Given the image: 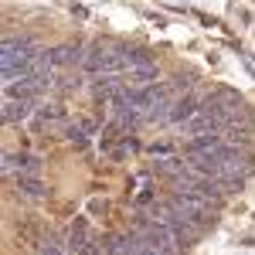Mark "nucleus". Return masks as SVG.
<instances>
[{
	"label": "nucleus",
	"instance_id": "obj_6",
	"mask_svg": "<svg viewBox=\"0 0 255 255\" xmlns=\"http://www.w3.org/2000/svg\"><path fill=\"white\" fill-rule=\"evenodd\" d=\"M48 58H51V68H72V65H82L85 48L68 41V44H58V48H48Z\"/></svg>",
	"mask_w": 255,
	"mask_h": 255
},
{
	"label": "nucleus",
	"instance_id": "obj_9",
	"mask_svg": "<svg viewBox=\"0 0 255 255\" xmlns=\"http://www.w3.org/2000/svg\"><path fill=\"white\" fill-rule=\"evenodd\" d=\"M85 245H89V221L75 218V225L68 228V252H85Z\"/></svg>",
	"mask_w": 255,
	"mask_h": 255
},
{
	"label": "nucleus",
	"instance_id": "obj_7",
	"mask_svg": "<svg viewBox=\"0 0 255 255\" xmlns=\"http://www.w3.org/2000/svg\"><path fill=\"white\" fill-rule=\"evenodd\" d=\"M3 174H41V160L34 153H3Z\"/></svg>",
	"mask_w": 255,
	"mask_h": 255
},
{
	"label": "nucleus",
	"instance_id": "obj_8",
	"mask_svg": "<svg viewBox=\"0 0 255 255\" xmlns=\"http://www.w3.org/2000/svg\"><path fill=\"white\" fill-rule=\"evenodd\" d=\"M17 194L27 201H44L48 197V184L38 174H17Z\"/></svg>",
	"mask_w": 255,
	"mask_h": 255
},
{
	"label": "nucleus",
	"instance_id": "obj_4",
	"mask_svg": "<svg viewBox=\"0 0 255 255\" xmlns=\"http://www.w3.org/2000/svg\"><path fill=\"white\" fill-rule=\"evenodd\" d=\"M197 109H201V99L197 96H180L170 102V113H167V119L163 123H170V126H184V123H191V119L197 116Z\"/></svg>",
	"mask_w": 255,
	"mask_h": 255
},
{
	"label": "nucleus",
	"instance_id": "obj_5",
	"mask_svg": "<svg viewBox=\"0 0 255 255\" xmlns=\"http://www.w3.org/2000/svg\"><path fill=\"white\" fill-rule=\"evenodd\" d=\"M31 113H34V99L31 96H7L3 99V123H7V126L24 123Z\"/></svg>",
	"mask_w": 255,
	"mask_h": 255
},
{
	"label": "nucleus",
	"instance_id": "obj_2",
	"mask_svg": "<svg viewBox=\"0 0 255 255\" xmlns=\"http://www.w3.org/2000/svg\"><path fill=\"white\" fill-rule=\"evenodd\" d=\"M82 68H85L89 75H119V72H126V65H123V48H113V44L96 41V44L85 48Z\"/></svg>",
	"mask_w": 255,
	"mask_h": 255
},
{
	"label": "nucleus",
	"instance_id": "obj_10",
	"mask_svg": "<svg viewBox=\"0 0 255 255\" xmlns=\"http://www.w3.org/2000/svg\"><path fill=\"white\" fill-rule=\"evenodd\" d=\"M34 119H38V126H48V123H61L65 113H61V106H41L34 113Z\"/></svg>",
	"mask_w": 255,
	"mask_h": 255
},
{
	"label": "nucleus",
	"instance_id": "obj_1",
	"mask_svg": "<svg viewBox=\"0 0 255 255\" xmlns=\"http://www.w3.org/2000/svg\"><path fill=\"white\" fill-rule=\"evenodd\" d=\"M163 211H170L177 221H184V225H191V228H208L211 221H215V208H211V201H204V197L197 194H187V191H180L167 201V208Z\"/></svg>",
	"mask_w": 255,
	"mask_h": 255
},
{
	"label": "nucleus",
	"instance_id": "obj_11",
	"mask_svg": "<svg viewBox=\"0 0 255 255\" xmlns=\"http://www.w3.org/2000/svg\"><path fill=\"white\" fill-rule=\"evenodd\" d=\"M38 255H68V252H65V249H58V245H51V242H41Z\"/></svg>",
	"mask_w": 255,
	"mask_h": 255
},
{
	"label": "nucleus",
	"instance_id": "obj_3",
	"mask_svg": "<svg viewBox=\"0 0 255 255\" xmlns=\"http://www.w3.org/2000/svg\"><path fill=\"white\" fill-rule=\"evenodd\" d=\"M123 65H126L129 79H136V82L157 79V61L150 58L146 51H139V48H123Z\"/></svg>",
	"mask_w": 255,
	"mask_h": 255
}]
</instances>
